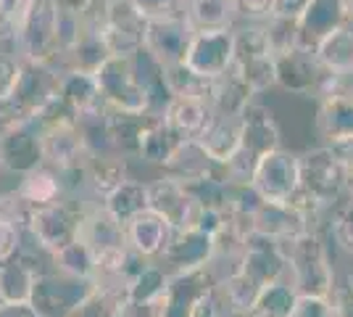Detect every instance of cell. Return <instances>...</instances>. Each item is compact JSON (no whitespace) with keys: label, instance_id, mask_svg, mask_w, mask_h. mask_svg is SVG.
<instances>
[{"label":"cell","instance_id":"obj_4","mask_svg":"<svg viewBox=\"0 0 353 317\" xmlns=\"http://www.w3.org/2000/svg\"><path fill=\"white\" fill-rule=\"evenodd\" d=\"M79 214L82 211L77 209L72 201L45 204V206H27L21 201L19 222L40 249H45L48 254H59L63 246L77 241Z\"/></svg>","mask_w":353,"mask_h":317},{"label":"cell","instance_id":"obj_28","mask_svg":"<svg viewBox=\"0 0 353 317\" xmlns=\"http://www.w3.org/2000/svg\"><path fill=\"white\" fill-rule=\"evenodd\" d=\"M316 133L322 146H338L353 140V101L351 98H327L316 108Z\"/></svg>","mask_w":353,"mask_h":317},{"label":"cell","instance_id":"obj_53","mask_svg":"<svg viewBox=\"0 0 353 317\" xmlns=\"http://www.w3.org/2000/svg\"><path fill=\"white\" fill-rule=\"evenodd\" d=\"M343 11H345V24L353 27V0H343Z\"/></svg>","mask_w":353,"mask_h":317},{"label":"cell","instance_id":"obj_32","mask_svg":"<svg viewBox=\"0 0 353 317\" xmlns=\"http://www.w3.org/2000/svg\"><path fill=\"white\" fill-rule=\"evenodd\" d=\"M185 16L195 32L237 27V11L232 0H185Z\"/></svg>","mask_w":353,"mask_h":317},{"label":"cell","instance_id":"obj_6","mask_svg":"<svg viewBox=\"0 0 353 317\" xmlns=\"http://www.w3.org/2000/svg\"><path fill=\"white\" fill-rule=\"evenodd\" d=\"M232 72L256 95L277 85V66H274V53L266 37V24H237L235 27Z\"/></svg>","mask_w":353,"mask_h":317},{"label":"cell","instance_id":"obj_2","mask_svg":"<svg viewBox=\"0 0 353 317\" xmlns=\"http://www.w3.org/2000/svg\"><path fill=\"white\" fill-rule=\"evenodd\" d=\"M61 75L63 72L56 66L24 61L14 93L6 101H0V133L37 119L45 106L59 98Z\"/></svg>","mask_w":353,"mask_h":317},{"label":"cell","instance_id":"obj_54","mask_svg":"<svg viewBox=\"0 0 353 317\" xmlns=\"http://www.w3.org/2000/svg\"><path fill=\"white\" fill-rule=\"evenodd\" d=\"M345 201H351L353 204V175H351V180H348V193H345Z\"/></svg>","mask_w":353,"mask_h":317},{"label":"cell","instance_id":"obj_11","mask_svg":"<svg viewBox=\"0 0 353 317\" xmlns=\"http://www.w3.org/2000/svg\"><path fill=\"white\" fill-rule=\"evenodd\" d=\"M301 185V162L290 151H272L253 172V188L264 204H288Z\"/></svg>","mask_w":353,"mask_h":317},{"label":"cell","instance_id":"obj_49","mask_svg":"<svg viewBox=\"0 0 353 317\" xmlns=\"http://www.w3.org/2000/svg\"><path fill=\"white\" fill-rule=\"evenodd\" d=\"M290 317H338L330 296H298Z\"/></svg>","mask_w":353,"mask_h":317},{"label":"cell","instance_id":"obj_16","mask_svg":"<svg viewBox=\"0 0 353 317\" xmlns=\"http://www.w3.org/2000/svg\"><path fill=\"white\" fill-rule=\"evenodd\" d=\"M0 159L8 172H16L19 177H24L27 172L45 164L43 153V133L40 127L30 124H19L11 130L0 133Z\"/></svg>","mask_w":353,"mask_h":317},{"label":"cell","instance_id":"obj_29","mask_svg":"<svg viewBox=\"0 0 353 317\" xmlns=\"http://www.w3.org/2000/svg\"><path fill=\"white\" fill-rule=\"evenodd\" d=\"M14 193H16V198H19V201H24L27 206L59 204V201L66 198L59 169H53V166H48V164L27 172V175L19 180V185L14 188Z\"/></svg>","mask_w":353,"mask_h":317},{"label":"cell","instance_id":"obj_27","mask_svg":"<svg viewBox=\"0 0 353 317\" xmlns=\"http://www.w3.org/2000/svg\"><path fill=\"white\" fill-rule=\"evenodd\" d=\"M132 299V283H103V286L92 283L79 304L63 317H121Z\"/></svg>","mask_w":353,"mask_h":317},{"label":"cell","instance_id":"obj_15","mask_svg":"<svg viewBox=\"0 0 353 317\" xmlns=\"http://www.w3.org/2000/svg\"><path fill=\"white\" fill-rule=\"evenodd\" d=\"M59 98L66 104V108L77 117L79 124L105 119L111 111L105 106L95 75H88V72H74V69L63 72L59 82Z\"/></svg>","mask_w":353,"mask_h":317},{"label":"cell","instance_id":"obj_3","mask_svg":"<svg viewBox=\"0 0 353 317\" xmlns=\"http://www.w3.org/2000/svg\"><path fill=\"white\" fill-rule=\"evenodd\" d=\"M301 162V191L314 198L324 211L338 209L348 193V169L340 164L330 146H316L298 156Z\"/></svg>","mask_w":353,"mask_h":317},{"label":"cell","instance_id":"obj_47","mask_svg":"<svg viewBox=\"0 0 353 317\" xmlns=\"http://www.w3.org/2000/svg\"><path fill=\"white\" fill-rule=\"evenodd\" d=\"M21 238H24V227L16 220H0V265L11 262L21 249Z\"/></svg>","mask_w":353,"mask_h":317},{"label":"cell","instance_id":"obj_34","mask_svg":"<svg viewBox=\"0 0 353 317\" xmlns=\"http://www.w3.org/2000/svg\"><path fill=\"white\" fill-rule=\"evenodd\" d=\"M219 166H227L240 148V117H216L203 140H198Z\"/></svg>","mask_w":353,"mask_h":317},{"label":"cell","instance_id":"obj_50","mask_svg":"<svg viewBox=\"0 0 353 317\" xmlns=\"http://www.w3.org/2000/svg\"><path fill=\"white\" fill-rule=\"evenodd\" d=\"M330 299H332V307H335V315L353 317V272H345L340 280H335Z\"/></svg>","mask_w":353,"mask_h":317},{"label":"cell","instance_id":"obj_48","mask_svg":"<svg viewBox=\"0 0 353 317\" xmlns=\"http://www.w3.org/2000/svg\"><path fill=\"white\" fill-rule=\"evenodd\" d=\"M21 64H24V61L19 59L16 53L0 50V101H6V98L14 93L16 82H19V77H21Z\"/></svg>","mask_w":353,"mask_h":317},{"label":"cell","instance_id":"obj_37","mask_svg":"<svg viewBox=\"0 0 353 317\" xmlns=\"http://www.w3.org/2000/svg\"><path fill=\"white\" fill-rule=\"evenodd\" d=\"M40 275L21 262V259H11L0 265V304L3 302H30L34 280Z\"/></svg>","mask_w":353,"mask_h":317},{"label":"cell","instance_id":"obj_23","mask_svg":"<svg viewBox=\"0 0 353 317\" xmlns=\"http://www.w3.org/2000/svg\"><path fill=\"white\" fill-rule=\"evenodd\" d=\"M316 230L306 214L295 209L293 204H264L253 217V233L266 236L272 241H293L298 236Z\"/></svg>","mask_w":353,"mask_h":317},{"label":"cell","instance_id":"obj_19","mask_svg":"<svg viewBox=\"0 0 353 317\" xmlns=\"http://www.w3.org/2000/svg\"><path fill=\"white\" fill-rule=\"evenodd\" d=\"M240 148L256 156L259 162L266 153L280 151V124L269 106L253 101L240 114Z\"/></svg>","mask_w":353,"mask_h":317},{"label":"cell","instance_id":"obj_9","mask_svg":"<svg viewBox=\"0 0 353 317\" xmlns=\"http://www.w3.org/2000/svg\"><path fill=\"white\" fill-rule=\"evenodd\" d=\"M182 64L208 82L224 77L235 64V30H198Z\"/></svg>","mask_w":353,"mask_h":317},{"label":"cell","instance_id":"obj_12","mask_svg":"<svg viewBox=\"0 0 353 317\" xmlns=\"http://www.w3.org/2000/svg\"><path fill=\"white\" fill-rule=\"evenodd\" d=\"M195 30L188 16H169V19H150L145 21V50L161 69L185 61Z\"/></svg>","mask_w":353,"mask_h":317},{"label":"cell","instance_id":"obj_55","mask_svg":"<svg viewBox=\"0 0 353 317\" xmlns=\"http://www.w3.org/2000/svg\"><path fill=\"white\" fill-rule=\"evenodd\" d=\"M3 172H6V166H3V159H0V175H3Z\"/></svg>","mask_w":353,"mask_h":317},{"label":"cell","instance_id":"obj_25","mask_svg":"<svg viewBox=\"0 0 353 317\" xmlns=\"http://www.w3.org/2000/svg\"><path fill=\"white\" fill-rule=\"evenodd\" d=\"M163 175L166 177H174L179 182H192V180H203V177H224V166H219L211 156L206 153V148L195 140H185V143H176L174 153L169 156V162L163 164Z\"/></svg>","mask_w":353,"mask_h":317},{"label":"cell","instance_id":"obj_31","mask_svg":"<svg viewBox=\"0 0 353 317\" xmlns=\"http://www.w3.org/2000/svg\"><path fill=\"white\" fill-rule=\"evenodd\" d=\"M150 114H121L108 111L105 117V135L111 143V151L124 159H137L140 153V133L145 127Z\"/></svg>","mask_w":353,"mask_h":317},{"label":"cell","instance_id":"obj_13","mask_svg":"<svg viewBox=\"0 0 353 317\" xmlns=\"http://www.w3.org/2000/svg\"><path fill=\"white\" fill-rule=\"evenodd\" d=\"M43 153L45 164L53 169H72L77 164H85L90 156V146L85 130L77 119H63L56 122L50 127H43Z\"/></svg>","mask_w":353,"mask_h":317},{"label":"cell","instance_id":"obj_24","mask_svg":"<svg viewBox=\"0 0 353 317\" xmlns=\"http://www.w3.org/2000/svg\"><path fill=\"white\" fill-rule=\"evenodd\" d=\"M132 177L127 172V159L119 153H90L85 162V182H88V201L103 204L121 182Z\"/></svg>","mask_w":353,"mask_h":317},{"label":"cell","instance_id":"obj_5","mask_svg":"<svg viewBox=\"0 0 353 317\" xmlns=\"http://www.w3.org/2000/svg\"><path fill=\"white\" fill-rule=\"evenodd\" d=\"M59 6L53 0H34L16 37V56L30 64L61 69Z\"/></svg>","mask_w":353,"mask_h":317},{"label":"cell","instance_id":"obj_33","mask_svg":"<svg viewBox=\"0 0 353 317\" xmlns=\"http://www.w3.org/2000/svg\"><path fill=\"white\" fill-rule=\"evenodd\" d=\"M105 211L121 222L127 225L132 217H137L140 211L150 209V198H148V182L143 180H134V177H127V180L119 185L117 191L103 201Z\"/></svg>","mask_w":353,"mask_h":317},{"label":"cell","instance_id":"obj_1","mask_svg":"<svg viewBox=\"0 0 353 317\" xmlns=\"http://www.w3.org/2000/svg\"><path fill=\"white\" fill-rule=\"evenodd\" d=\"M288 278L301 296H330L335 288V265L322 230H309L293 241H282Z\"/></svg>","mask_w":353,"mask_h":317},{"label":"cell","instance_id":"obj_39","mask_svg":"<svg viewBox=\"0 0 353 317\" xmlns=\"http://www.w3.org/2000/svg\"><path fill=\"white\" fill-rule=\"evenodd\" d=\"M163 82H166V90L172 98H203V101H208V93H211V82L198 77L185 64L166 66Z\"/></svg>","mask_w":353,"mask_h":317},{"label":"cell","instance_id":"obj_7","mask_svg":"<svg viewBox=\"0 0 353 317\" xmlns=\"http://www.w3.org/2000/svg\"><path fill=\"white\" fill-rule=\"evenodd\" d=\"M98 88L103 93V101L111 111L121 114H153V98L148 93L145 82L137 75L134 59L111 56L95 72Z\"/></svg>","mask_w":353,"mask_h":317},{"label":"cell","instance_id":"obj_14","mask_svg":"<svg viewBox=\"0 0 353 317\" xmlns=\"http://www.w3.org/2000/svg\"><path fill=\"white\" fill-rule=\"evenodd\" d=\"M90 288H92L90 280H77V278L59 275V272H48L34 280L30 302L37 307V312L43 317H63L79 304V299Z\"/></svg>","mask_w":353,"mask_h":317},{"label":"cell","instance_id":"obj_20","mask_svg":"<svg viewBox=\"0 0 353 317\" xmlns=\"http://www.w3.org/2000/svg\"><path fill=\"white\" fill-rule=\"evenodd\" d=\"M174 230L172 225L163 220L159 211L145 209L140 211L137 217H132L127 225H124V238L127 246L132 249L134 254H140L148 262H159L161 254L166 251V246L172 243Z\"/></svg>","mask_w":353,"mask_h":317},{"label":"cell","instance_id":"obj_44","mask_svg":"<svg viewBox=\"0 0 353 317\" xmlns=\"http://www.w3.org/2000/svg\"><path fill=\"white\" fill-rule=\"evenodd\" d=\"M237 11V24H266L274 8H277V0H232Z\"/></svg>","mask_w":353,"mask_h":317},{"label":"cell","instance_id":"obj_38","mask_svg":"<svg viewBox=\"0 0 353 317\" xmlns=\"http://www.w3.org/2000/svg\"><path fill=\"white\" fill-rule=\"evenodd\" d=\"M92 265H95V254L82 241L69 243L59 254H53V272L66 275V278H77V280L92 283Z\"/></svg>","mask_w":353,"mask_h":317},{"label":"cell","instance_id":"obj_21","mask_svg":"<svg viewBox=\"0 0 353 317\" xmlns=\"http://www.w3.org/2000/svg\"><path fill=\"white\" fill-rule=\"evenodd\" d=\"M277 66V85L282 90L293 93V95H314L316 82L322 77V64L316 59V53L293 48L274 56Z\"/></svg>","mask_w":353,"mask_h":317},{"label":"cell","instance_id":"obj_45","mask_svg":"<svg viewBox=\"0 0 353 317\" xmlns=\"http://www.w3.org/2000/svg\"><path fill=\"white\" fill-rule=\"evenodd\" d=\"M130 3L145 21H150V19H169V16H185V0H130Z\"/></svg>","mask_w":353,"mask_h":317},{"label":"cell","instance_id":"obj_10","mask_svg":"<svg viewBox=\"0 0 353 317\" xmlns=\"http://www.w3.org/2000/svg\"><path fill=\"white\" fill-rule=\"evenodd\" d=\"M148 198H150V209L159 211L163 220L172 225L174 233L182 230H195L201 225L203 206L188 193V188L174 177H159V180L148 182Z\"/></svg>","mask_w":353,"mask_h":317},{"label":"cell","instance_id":"obj_46","mask_svg":"<svg viewBox=\"0 0 353 317\" xmlns=\"http://www.w3.org/2000/svg\"><path fill=\"white\" fill-rule=\"evenodd\" d=\"M166 307H169V286L145 299H132L121 317H166Z\"/></svg>","mask_w":353,"mask_h":317},{"label":"cell","instance_id":"obj_36","mask_svg":"<svg viewBox=\"0 0 353 317\" xmlns=\"http://www.w3.org/2000/svg\"><path fill=\"white\" fill-rule=\"evenodd\" d=\"M316 59L330 72H353V27L343 24L316 46Z\"/></svg>","mask_w":353,"mask_h":317},{"label":"cell","instance_id":"obj_17","mask_svg":"<svg viewBox=\"0 0 353 317\" xmlns=\"http://www.w3.org/2000/svg\"><path fill=\"white\" fill-rule=\"evenodd\" d=\"M161 119L176 143H185V140L198 143L211 130L216 111L203 98H169V104L161 111Z\"/></svg>","mask_w":353,"mask_h":317},{"label":"cell","instance_id":"obj_22","mask_svg":"<svg viewBox=\"0 0 353 317\" xmlns=\"http://www.w3.org/2000/svg\"><path fill=\"white\" fill-rule=\"evenodd\" d=\"M343 24H345L343 0H311L309 8L298 19V48L316 53V46Z\"/></svg>","mask_w":353,"mask_h":317},{"label":"cell","instance_id":"obj_18","mask_svg":"<svg viewBox=\"0 0 353 317\" xmlns=\"http://www.w3.org/2000/svg\"><path fill=\"white\" fill-rule=\"evenodd\" d=\"M214 251H216V236L195 227V230L174 233L159 262L163 267H169V272H192L208 267Z\"/></svg>","mask_w":353,"mask_h":317},{"label":"cell","instance_id":"obj_43","mask_svg":"<svg viewBox=\"0 0 353 317\" xmlns=\"http://www.w3.org/2000/svg\"><path fill=\"white\" fill-rule=\"evenodd\" d=\"M266 37L272 53H285L298 48V19H285V16H272L266 21Z\"/></svg>","mask_w":353,"mask_h":317},{"label":"cell","instance_id":"obj_40","mask_svg":"<svg viewBox=\"0 0 353 317\" xmlns=\"http://www.w3.org/2000/svg\"><path fill=\"white\" fill-rule=\"evenodd\" d=\"M298 291L295 286L285 278V280H277V283H269V286L261 291L259 296V304H256V312L253 315L259 317H290L295 302H298Z\"/></svg>","mask_w":353,"mask_h":317},{"label":"cell","instance_id":"obj_26","mask_svg":"<svg viewBox=\"0 0 353 317\" xmlns=\"http://www.w3.org/2000/svg\"><path fill=\"white\" fill-rule=\"evenodd\" d=\"M77 241H82L92 254H101L105 249H117L127 246L124 238V225L117 222L103 204L88 206L79 214V230H77Z\"/></svg>","mask_w":353,"mask_h":317},{"label":"cell","instance_id":"obj_30","mask_svg":"<svg viewBox=\"0 0 353 317\" xmlns=\"http://www.w3.org/2000/svg\"><path fill=\"white\" fill-rule=\"evenodd\" d=\"M253 101H256V93L250 90L232 69L211 82L208 104L216 111V117H240Z\"/></svg>","mask_w":353,"mask_h":317},{"label":"cell","instance_id":"obj_52","mask_svg":"<svg viewBox=\"0 0 353 317\" xmlns=\"http://www.w3.org/2000/svg\"><path fill=\"white\" fill-rule=\"evenodd\" d=\"M311 0H277L274 16H285V19H301L303 11L309 8Z\"/></svg>","mask_w":353,"mask_h":317},{"label":"cell","instance_id":"obj_42","mask_svg":"<svg viewBox=\"0 0 353 317\" xmlns=\"http://www.w3.org/2000/svg\"><path fill=\"white\" fill-rule=\"evenodd\" d=\"M322 227H327L332 243L338 246L340 251H345L348 257H353V204L343 201L338 209H332V217L324 222ZM319 227V230H322Z\"/></svg>","mask_w":353,"mask_h":317},{"label":"cell","instance_id":"obj_8","mask_svg":"<svg viewBox=\"0 0 353 317\" xmlns=\"http://www.w3.org/2000/svg\"><path fill=\"white\" fill-rule=\"evenodd\" d=\"M95 14L101 21L105 48L111 56L134 59L145 48V19L132 8L130 0H98Z\"/></svg>","mask_w":353,"mask_h":317},{"label":"cell","instance_id":"obj_41","mask_svg":"<svg viewBox=\"0 0 353 317\" xmlns=\"http://www.w3.org/2000/svg\"><path fill=\"white\" fill-rule=\"evenodd\" d=\"M34 0H0V50L16 53V37Z\"/></svg>","mask_w":353,"mask_h":317},{"label":"cell","instance_id":"obj_35","mask_svg":"<svg viewBox=\"0 0 353 317\" xmlns=\"http://www.w3.org/2000/svg\"><path fill=\"white\" fill-rule=\"evenodd\" d=\"M176 140L174 135L166 130L161 114H150L140 133V153L137 159H143L148 164H159L163 169V164L169 162V156L174 153Z\"/></svg>","mask_w":353,"mask_h":317},{"label":"cell","instance_id":"obj_51","mask_svg":"<svg viewBox=\"0 0 353 317\" xmlns=\"http://www.w3.org/2000/svg\"><path fill=\"white\" fill-rule=\"evenodd\" d=\"M0 317H43L32 302H3Z\"/></svg>","mask_w":353,"mask_h":317}]
</instances>
